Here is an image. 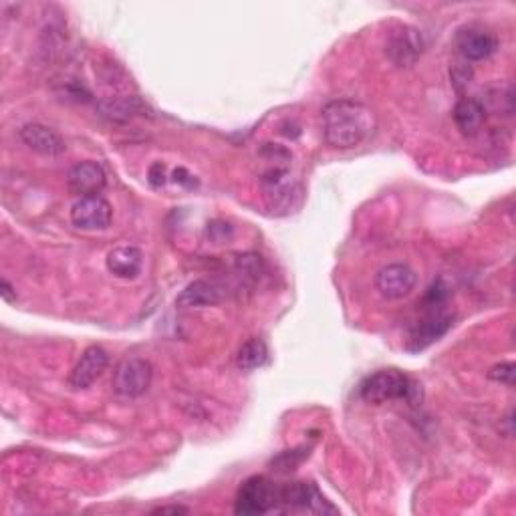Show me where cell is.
<instances>
[{"mask_svg": "<svg viewBox=\"0 0 516 516\" xmlns=\"http://www.w3.org/2000/svg\"><path fill=\"white\" fill-rule=\"evenodd\" d=\"M323 137L333 150H353L375 129V115L356 99H333L321 111Z\"/></svg>", "mask_w": 516, "mask_h": 516, "instance_id": "1", "label": "cell"}, {"mask_svg": "<svg viewBox=\"0 0 516 516\" xmlns=\"http://www.w3.org/2000/svg\"><path fill=\"white\" fill-rule=\"evenodd\" d=\"M418 394V385L399 369H380V372L367 375L359 385L361 399L375 405L397 402V399L414 402Z\"/></svg>", "mask_w": 516, "mask_h": 516, "instance_id": "2", "label": "cell"}, {"mask_svg": "<svg viewBox=\"0 0 516 516\" xmlns=\"http://www.w3.org/2000/svg\"><path fill=\"white\" fill-rule=\"evenodd\" d=\"M234 511L246 516L281 511V487L266 476H252L238 488Z\"/></svg>", "mask_w": 516, "mask_h": 516, "instance_id": "3", "label": "cell"}, {"mask_svg": "<svg viewBox=\"0 0 516 516\" xmlns=\"http://www.w3.org/2000/svg\"><path fill=\"white\" fill-rule=\"evenodd\" d=\"M153 367L143 357H127L115 367L113 389L121 397H140L150 389Z\"/></svg>", "mask_w": 516, "mask_h": 516, "instance_id": "4", "label": "cell"}, {"mask_svg": "<svg viewBox=\"0 0 516 516\" xmlns=\"http://www.w3.org/2000/svg\"><path fill=\"white\" fill-rule=\"evenodd\" d=\"M281 511L335 514L337 508L321 495V490L313 482H292L281 487Z\"/></svg>", "mask_w": 516, "mask_h": 516, "instance_id": "5", "label": "cell"}, {"mask_svg": "<svg viewBox=\"0 0 516 516\" xmlns=\"http://www.w3.org/2000/svg\"><path fill=\"white\" fill-rule=\"evenodd\" d=\"M423 37L414 27H397L389 33L385 43V55L399 69L414 67L423 53Z\"/></svg>", "mask_w": 516, "mask_h": 516, "instance_id": "6", "label": "cell"}, {"mask_svg": "<svg viewBox=\"0 0 516 516\" xmlns=\"http://www.w3.org/2000/svg\"><path fill=\"white\" fill-rule=\"evenodd\" d=\"M415 284H418V274H415L414 268L402 263L385 265L375 274V289L388 300H399L410 297Z\"/></svg>", "mask_w": 516, "mask_h": 516, "instance_id": "7", "label": "cell"}, {"mask_svg": "<svg viewBox=\"0 0 516 516\" xmlns=\"http://www.w3.org/2000/svg\"><path fill=\"white\" fill-rule=\"evenodd\" d=\"M113 218L111 204L102 196H83L71 206V222L81 230H105L110 228Z\"/></svg>", "mask_w": 516, "mask_h": 516, "instance_id": "8", "label": "cell"}, {"mask_svg": "<svg viewBox=\"0 0 516 516\" xmlns=\"http://www.w3.org/2000/svg\"><path fill=\"white\" fill-rule=\"evenodd\" d=\"M107 364H110L107 351L99 348V345H91V348L83 351V356L75 364L71 375H69V383H71L73 389H87L105 372Z\"/></svg>", "mask_w": 516, "mask_h": 516, "instance_id": "9", "label": "cell"}, {"mask_svg": "<svg viewBox=\"0 0 516 516\" xmlns=\"http://www.w3.org/2000/svg\"><path fill=\"white\" fill-rule=\"evenodd\" d=\"M67 186L75 196H97L107 186V176L97 161H79L67 174Z\"/></svg>", "mask_w": 516, "mask_h": 516, "instance_id": "10", "label": "cell"}, {"mask_svg": "<svg viewBox=\"0 0 516 516\" xmlns=\"http://www.w3.org/2000/svg\"><path fill=\"white\" fill-rule=\"evenodd\" d=\"M456 47L466 61H484L496 51L498 41L487 29L464 27L456 33Z\"/></svg>", "mask_w": 516, "mask_h": 516, "instance_id": "11", "label": "cell"}, {"mask_svg": "<svg viewBox=\"0 0 516 516\" xmlns=\"http://www.w3.org/2000/svg\"><path fill=\"white\" fill-rule=\"evenodd\" d=\"M19 135L29 150L41 153V156L55 158L67 150L63 137L43 123H27L20 127Z\"/></svg>", "mask_w": 516, "mask_h": 516, "instance_id": "12", "label": "cell"}, {"mask_svg": "<svg viewBox=\"0 0 516 516\" xmlns=\"http://www.w3.org/2000/svg\"><path fill=\"white\" fill-rule=\"evenodd\" d=\"M107 271L118 279H135L142 271L143 254L137 246H119L107 254Z\"/></svg>", "mask_w": 516, "mask_h": 516, "instance_id": "13", "label": "cell"}, {"mask_svg": "<svg viewBox=\"0 0 516 516\" xmlns=\"http://www.w3.org/2000/svg\"><path fill=\"white\" fill-rule=\"evenodd\" d=\"M99 111L105 119L115 121V123H126L129 119L137 118V115H143L148 111V105H145L140 97L135 95H126V97H110L99 102Z\"/></svg>", "mask_w": 516, "mask_h": 516, "instance_id": "14", "label": "cell"}, {"mask_svg": "<svg viewBox=\"0 0 516 516\" xmlns=\"http://www.w3.org/2000/svg\"><path fill=\"white\" fill-rule=\"evenodd\" d=\"M452 321H454L452 315H448V313L430 315L426 321H422L420 325L414 329V333L410 337L412 351L428 348V345H432L442 335L448 333V329L452 327Z\"/></svg>", "mask_w": 516, "mask_h": 516, "instance_id": "15", "label": "cell"}, {"mask_svg": "<svg viewBox=\"0 0 516 516\" xmlns=\"http://www.w3.org/2000/svg\"><path fill=\"white\" fill-rule=\"evenodd\" d=\"M220 299L222 297L217 284L208 281H194L180 292L178 299H176V305L180 309H198V307L217 305L220 303Z\"/></svg>", "mask_w": 516, "mask_h": 516, "instance_id": "16", "label": "cell"}, {"mask_svg": "<svg viewBox=\"0 0 516 516\" xmlns=\"http://www.w3.org/2000/svg\"><path fill=\"white\" fill-rule=\"evenodd\" d=\"M484 118H487V110H484V105L479 99L464 97L454 107V121H456L458 129L464 135L479 134L482 129Z\"/></svg>", "mask_w": 516, "mask_h": 516, "instance_id": "17", "label": "cell"}, {"mask_svg": "<svg viewBox=\"0 0 516 516\" xmlns=\"http://www.w3.org/2000/svg\"><path fill=\"white\" fill-rule=\"evenodd\" d=\"M268 359V348L263 339H249L241 351H238V367L244 369V372H254V369L263 367Z\"/></svg>", "mask_w": 516, "mask_h": 516, "instance_id": "18", "label": "cell"}, {"mask_svg": "<svg viewBox=\"0 0 516 516\" xmlns=\"http://www.w3.org/2000/svg\"><path fill=\"white\" fill-rule=\"evenodd\" d=\"M307 454H309V452H307ZM307 454L303 450H287V452H283L273 460V470H274V472H279V474H289L300 464V462L305 460Z\"/></svg>", "mask_w": 516, "mask_h": 516, "instance_id": "19", "label": "cell"}, {"mask_svg": "<svg viewBox=\"0 0 516 516\" xmlns=\"http://www.w3.org/2000/svg\"><path fill=\"white\" fill-rule=\"evenodd\" d=\"M514 372H516V367L512 361H503V364H498L495 365L488 372V380L492 381H496V383H503V385H508V388H512L514 385Z\"/></svg>", "mask_w": 516, "mask_h": 516, "instance_id": "20", "label": "cell"}, {"mask_svg": "<svg viewBox=\"0 0 516 516\" xmlns=\"http://www.w3.org/2000/svg\"><path fill=\"white\" fill-rule=\"evenodd\" d=\"M450 297V289L446 287V283L442 279H438L432 287L428 289V295H426V305L430 307H440L446 303V299Z\"/></svg>", "mask_w": 516, "mask_h": 516, "instance_id": "21", "label": "cell"}, {"mask_svg": "<svg viewBox=\"0 0 516 516\" xmlns=\"http://www.w3.org/2000/svg\"><path fill=\"white\" fill-rule=\"evenodd\" d=\"M148 178H150V184H152L153 188L164 186V184H166V166L161 164V161H156V164L150 168Z\"/></svg>", "mask_w": 516, "mask_h": 516, "instance_id": "22", "label": "cell"}, {"mask_svg": "<svg viewBox=\"0 0 516 516\" xmlns=\"http://www.w3.org/2000/svg\"><path fill=\"white\" fill-rule=\"evenodd\" d=\"M174 182L176 184H180V186H186V188H194L196 186V180H194V176H192L186 168H178L174 172Z\"/></svg>", "mask_w": 516, "mask_h": 516, "instance_id": "23", "label": "cell"}, {"mask_svg": "<svg viewBox=\"0 0 516 516\" xmlns=\"http://www.w3.org/2000/svg\"><path fill=\"white\" fill-rule=\"evenodd\" d=\"M452 79H454V83H456V87H460V85L470 83V79H472V69H470V67H456L452 71Z\"/></svg>", "mask_w": 516, "mask_h": 516, "instance_id": "24", "label": "cell"}, {"mask_svg": "<svg viewBox=\"0 0 516 516\" xmlns=\"http://www.w3.org/2000/svg\"><path fill=\"white\" fill-rule=\"evenodd\" d=\"M0 295H3L6 303H12V300L17 299V291L12 289V284L9 281L3 279V283H0Z\"/></svg>", "mask_w": 516, "mask_h": 516, "instance_id": "25", "label": "cell"}, {"mask_svg": "<svg viewBox=\"0 0 516 516\" xmlns=\"http://www.w3.org/2000/svg\"><path fill=\"white\" fill-rule=\"evenodd\" d=\"M152 514H188V508H184V506H160Z\"/></svg>", "mask_w": 516, "mask_h": 516, "instance_id": "26", "label": "cell"}]
</instances>
